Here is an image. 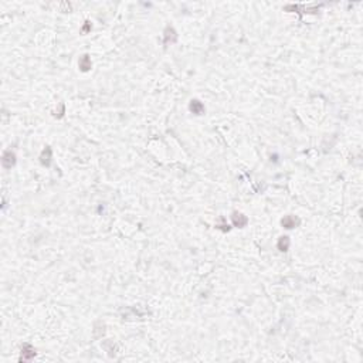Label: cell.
Listing matches in <instances>:
<instances>
[{
  "instance_id": "cell-1",
  "label": "cell",
  "mask_w": 363,
  "mask_h": 363,
  "mask_svg": "<svg viewBox=\"0 0 363 363\" xmlns=\"http://www.w3.org/2000/svg\"><path fill=\"white\" fill-rule=\"evenodd\" d=\"M190 109L193 112H196V114H200L201 109H203V105L200 104L199 101H191V105H190Z\"/></svg>"
}]
</instances>
